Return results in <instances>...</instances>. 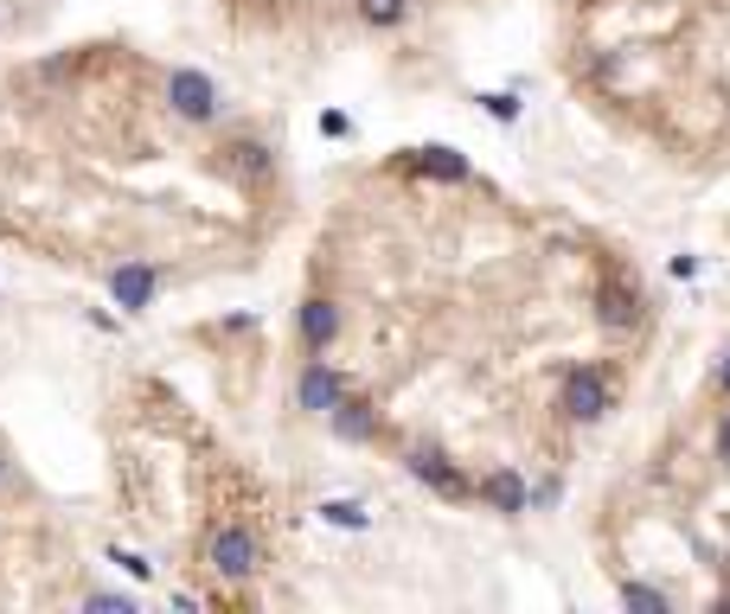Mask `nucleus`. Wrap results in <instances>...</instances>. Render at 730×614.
<instances>
[{
  "instance_id": "2eb2a0df",
  "label": "nucleus",
  "mask_w": 730,
  "mask_h": 614,
  "mask_svg": "<svg viewBox=\"0 0 730 614\" xmlns=\"http://www.w3.org/2000/svg\"><path fill=\"white\" fill-rule=\"evenodd\" d=\"M622 602H628V608H648V614H667V608H673V602H667L660 588H648V583H622Z\"/></svg>"
},
{
  "instance_id": "412c9836",
  "label": "nucleus",
  "mask_w": 730,
  "mask_h": 614,
  "mask_svg": "<svg viewBox=\"0 0 730 614\" xmlns=\"http://www.w3.org/2000/svg\"><path fill=\"white\" fill-rule=\"evenodd\" d=\"M718 384H724V397H730V346H724V358H718Z\"/></svg>"
},
{
  "instance_id": "7ed1b4c3",
  "label": "nucleus",
  "mask_w": 730,
  "mask_h": 614,
  "mask_svg": "<svg viewBox=\"0 0 730 614\" xmlns=\"http://www.w3.org/2000/svg\"><path fill=\"white\" fill-rule=\"evenodd\" d=\"M167 109L180 116V122H218L225 116V97H218V83H211L206 71H193V65H180V71H167Z\"/></svg>"
},
{
  "instance_id": "6e6552de",
  "label": "nucleus",
  "mask_w": 730,
  "mask_h": 614,
  "mask_svg": "<svg viewBox=\"0 0 730 614\" xmlns=\"http://www.w3.org/2000/svg\"><path fill=\"white\" fill-rule=\"evenodd\" d=\"M641 314H648V301H641L628 281L609 276V281L596 288V320H602L609 333H634V327H641Z\"/></svg>"
},
{
  "instance_id": "9b49d317",
  "label": "nucleus",
  "mask_w": 730,
  "mask_h": 614,
  "mask_svg": "<svg viewBox=\"0 0 730 614\" xmlns=\"http://www.w3.org/2000/svg\"><path fill=\"white\" fill-rule=\"evenodd\" d=\"M411 167H417L423 179H448V186H468L474 179V167L455 148H411Z\"/></svg>"
},
{
  "instance_id": "0eeeda50",
  "label": "nucleus",
  "mask_w": 730,
  "mask_h": 614,
  "mask_svg": "<svg viewBox=\"0 0 730 614\" xmlns=\"http://www.w3.org/2000/svg\"><path fill=\"white\" fill-rule=\"evenodd\" d=\"M474 499L494 506V512H506V518H520V512H532V486H525L513 467H487V474L474 481Z\"/></svg>"
},
{
  "instance_id": "39448f33",
  "label": "nucleus",
  "mask_w": 730,
  "mask_h": 614,
  "mask_svg": "<svg viewBox=\"0 0 730 614\" xmlns=\"http://www.w3.org/2000/svg\"><path fill=\"white\" fill-rule=\"evenodd\" d=\"M339 397H346V378H339L334 365L314 353L308 365H302V378H295V404L308 409V416H327V409H334Z\"/></svg>"
},
{
  "instance_id": "1a4fd4ad",
  "label": "nucleus",
  "mask_w": 730,
  "mask_h": 614,
  "mask_svg": "<svg viewBox=\"0 0 730 614\" xmlns=\"http://www.w3.org/2000/svg\"><path fill=\"white\" fill-rule=\"evenodd\" d=\"M295 333H302V346L308 353H327L339 339V301H327V295H308L302 301V314H295Z\"/></svg>"
},
{
  "instance_id": "f8f14e48",
  "label": "nucleus",
  "mask_w": 730,
  "mask_h": 614,
  "mask_svg": "<svg viewBox=\"0 0 730 614\" xmlns=\"http://www.w3.org/2000/svg\"><path fill=\"white\" fill-rule=\"evenodd\" d=\"M225 167H231V174H244V179H263L269 174V167H276V160H269V148H263V141H225Z\"/></svg>"
},
{
  "instance_id": "4468645a",
  "label": "nucleus",
  "mask_w": 730,
  "mask_h": 614,
  "mask_svg": "<svg viewBox=\"0 0 730 614\" xmlns=\"http://www.w3.org/2000/svg\"><path fill=\"white\" fill-rule=\"evenodd\" d=\"M404 13H411V0H359V20L378 26V32H392Z\"/></svg>"
},
{
  "instance_id": "aec40b11",
  "label": "nucleus",
  "mask_w": 730,
  "mask_h": 614,
  "mask_svg": "<svg viewBox=\"0 0 730 614\" xmlns=\"http://www.w3.org/2000/svg\"><path fill=\"white\" fill-rule=\"evenodd\" d=\"M718 460H730V409H724V423H718Z\"/></svg>"
},
{
  "instance_id": "f3484780",
  "label": "nucleus",
  "mask_w": 730,
  "mask_h": 614,
  "mask_svg": "<svg viewBox=\"0 0 730 614\" xmlns=\"http://www.w3.org/2000/svg\"><path fill=\"white\" fill-rule=\"evenodd\" d=\"M83 608H90V614H97V608H103V614H135V595H109V588H97V595H83Z\"/></svg>"
},
{
  "instance_id": "9d476101",
  "label": "nucleus",
  "mask_w": 730,
  "mask_h": 614,
  "mask_svg": "<svg viewBox=\"0 0 730 614\" xmlns=\"http://www.w3.org/2000/svg\"><path fill=\"white\" fill-rule=\"evenodd\" d=\"M327 429H334L339 442H372V435H378V404H365V397L346 390V397L327 409Z\"/></svg>"
},
{
  "instance_id": "6ab92c4d",
  "label": "nucleus",
  "mask_w": 730,
  "mask_h": 614,
  "mask_svg": "<svg viewBox=\"0 0 730 614\" xmlns=\"http://www.w3.org/2000/svg\"><path fill=\"white\" fill-rule=\"evenodd\" d=\"M320 135H334V141H339V135H353V122H346L339 109H327V116H320Z\"/></svg>"
},
{
  "instance_id": "f03ea898",
  "label": "nucleus",
  "mask_w": 730,
  "mask_h": 614,
  "mask_svg": "<svg viewBox=\"0 0 730 614\" xmlns=\"http://www.w3.org/2000/svg\"><path fill=\"white\" fill-rule=\"evenodd\" d=\"M206 563L225 576V583H250L263 570V544L250 525H218V532L206 537Z\"/></svg>"
},
{
  "instance_id": "dca6fc26",
  "label": "nucleus",
  "mask_w": 730,
  "mask_h": 614,
  "mask_svg": "<svg viewBox=\"0 0 730 614\" xmlns=\"http://www.w3.org/2000/svg\"><path fill=\"white\" fill-rule=\"evenodd\" d=\"M481 109H487L494 122H520V97H513V90H487V97H481Z\"/></svg>"
},
{
  "instance_id": "20e7f679",
  "label": "nucleus",
  "mask_w": 730,
  "mask_h": 614,
  "mask_svg": "<svg viewBox=\"0 0 730 614\" xmlns=\"http://www.w3.org/2000/svg\"><path fill=\"white\" fill-rule=\"evenodd\" d=\"M404 467H411V481H423L436 499H448V506H462V499H474V481L455 467V460L443 455V448H404Z\"/></svg>"
},
{
  "instance_id": "f257e3e1",
  "label": "nucleus",
  "mask_w": 730,
  "mask_h": 614,
  "mask_svg": "<svg viewBox=\"0 0 730 614\" xmlns=\"http://www.w3.org/2000/svg\"><path fill=\"white\" fill-rule=\"evenodd\" d=\"M558 409L571 416V423H602L609 409H615V378H609V365H576L571 378H564V390H558Z\"/></svg>"
},
{
  "instance_id": "ddd939ff",
  "label": "nucleus",
  "mask_w": 730,
  "mask_h": 614,
  "mask_svg": "<svg viewBox=\"0 0 730 614\" xmlns=\"http://www.w3.org/2000/svg\"><path fill=\"white\" fill-rule=\"evenodd\" d=\"M320 525H334V532H372V512L359 499H320Z\"/></svg>"
},
{
  "instance_id": "423d86ee",
  "label": "nucleus",
  "mask_w": 730,
  "mask_h": 614,
  "mask_svg": "<svg viewBox=\"0 0 730 614\" xmlns=\"http://www.w3.org/2000/svg\"><path fill=\"white\" fill-rule=\"evenodd\" d=\"M155 288H160V269H155V263H116V269H109V295H116V307H122V314H148Z\"/></svg>"
},
{
  "instance_id": "a211bd4d",
  "label": "nucleus",
  "mask_w": 730,
  "mask_h": 614,
  "mask_svg": "<svg viewBox=\"0 0 730 614\" xmlns=\"http://www.w3.org/2000/svg\"><path fill=\"white\" fill-rule=\"evenodd\" d=\"M109 563H122L129 576H155V563H148V557H135V551H109Z\"/></svg>"
}]
</instances>
